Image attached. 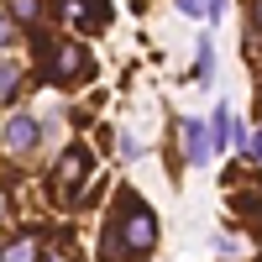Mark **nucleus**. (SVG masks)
<instances>
[{
    "mask_svg": "<svg viewBox=\"0 0 262 262\" xmlns=\"http://www.w3.org/2000/svg\"><path fill=\"white\" fill-rule=\"evenodd\" d=\"M152 242H158V221H152V210L137 200V194H126V200L116 205V231H111V257L131 252V257H142L152 252Z\"/></svg>",
    "mask_w": 262,
    "mask_h": 262,
    "instance_id": "nucleus-1",
    "label": "nucleus"
},
{
    "mask_svg": "<svg viewBox=\"0 0 262 262\" xmlns=\"http://www.w3.org/2000/svg\"><path fill=\"white\" fill-rule=\"evenodd\" d=\"M79 69H84V48H74V42H63V48H53V79H58V84L79 79Z\"/></svg>",
    "mask_w": 262,
    "mask_h": 262,
    "instance_id": "nucleus-2",
    "label": "nucleus"
},
{
    "mask_svg": "<svg viewBox=\"0 0 262 262\" xmlns=\"http://www.w3.org/2000/svg\"><path fill=\"white\" fill-rule=\"evenodd\" d=\"M184 142H189V147H184L189 163H210L215 147H210V126H205V121H184Z\"/></svg>",
    "mask_w": 262,
    "mask_h": 262,
    "instance_id": "nucleus-3",
    "label": "nucleus"
},
{
    "mask_svg": "<svg viewBox=\"0 0 262 262\" xmlns=\"http://www.w3.org/2000/svg\"><path fill=\"white\" fill-rule=\"evenodd\" d=\"M32 142H37V121H32V116H11L6 147H11V152H32Z\"/></svg>",
    "mask_w": 262,
    "mask_h": 262,
    "instance_id": "nucleus-4",
    "label": "nucleus"
},
{
    "mask_svg": "<svg viewBox=\"0 0 262 262\" xmlns=\"http://www.w3.org/2000/svg\"><path fill=\"white\" fill-rule=\"evenodd\" d=\"M84 168H90V158H84V147H69V158L58 163V184H63V189H74V179H79Z\"/></svg>",
    "mask_w": 262,
    "mask_h": 262,
    "instance_id": "nucleus-5",
    "label": "nucleus"
},
{
    "mask_svg": "<svg viewBox=\"0 0 262 262\" xmlns=\"http://www.w3.org/2000/svg\"><path fill=\"white\" fill-rule=\"evenodd\" d=\"M0 262H37V236H16Z\"/></svg>",
    "mask_w": 262,
    "mask_h": 262,
    "instance_id": "nucleus-6",
    "label": "nucleus"
},
{
    "mask_svg": "<svg viewBox=\"0 0 262 262\" xmlns=\"http://www.w3.org/2000/svg\"><path fill=\"white\" fill-rule=\"evenodd\" d=\"M236 137V131H231V116L226 111H215V121H210V147H226Z\"/></svg>",
    "mask_w": 262,
    "mask_h": 262,
    "instance_id": "nucleus-7",
    "label": "nucleus"
},
{
    "mask_svg": "<svg viewBox=\"0 0 262 262\" xmlns=\"http://www.w3.org/2000/svg\"><path fill=\"white\" fill-rule=\"evenodd\" d=\"M6 11H11L16 21H37V16H42V0H6Z\"/></svg>",
    "mask_w": 262,
    "mask_h": 262,
    "instance_id": "nucleus-8",
    "label": "nucleus"
},
{
    "mask_svg": "<svg viewBox=\"0 0 262 262\" xmlns=\"http://www.w3.org/2000/svg\"><path fill=\"white\" fill-rule=\"evenodd\" d=\"M215 74V48H210V37H200V63H194V79H210Z\"/></svg>",
    "mask_w": 262,
    "mask_h": 262,
    "instance_id": "nucleus-9",
    "label": "nucleus"
},
{
    "mask_svg": "<svg viewBox=\"0 0 262 262\" xmlns=\"http://www.w3.org/2000/svg\"><path fill=\"white\" fill-rule=\"evenodd\" d=\"M16 84H21V74L11 69V63H0V100H11V95H16Z\"/></svg>",
    "mask_w": 262,
    "mask_h": 262,
    "instance_id": "nucleus-10",
    "label": "nucleus"
},
{
    "mask_svg": "<svg viewBox=\"0 0 262 262\" xmlns=\"http://www.w3.org/2000/svg\"><path fill=\"white\" fill-rule=\"evenodd\" d=\"M179 11H184V16H194V21H200V16H210V0H179Z\"/></svg>",
    "mask_w": 262,
    "mask_h": 262,
    "instance_id": "nucleus-11",
    "label": "nucleus"
},
{
    "mask_svg": "<svg viewBox=\"0 0 262 262\" xmlns=\"http://www.w3.org/2000/svg\"><path fill=\"white\" fill-rule=\"evenodd\" d=\"M242 152H247V158H257V163H262V126H257V131H252V137L242 142Z\"/></svg>",
    "mask_w": 262,
    "mask_h": 262,
    "instance_id": "nucleus-12",
    "label": "nucleus"
},
{
    "mask_svg": "<svg viewBox=\"0 0 262 262\" xmlns=\"http://www.w3.org/2000/svg\"><path fill=\"white\" fill-rule=\"evenodd\" d=\"M6 42H11V21L0 16V48H6Z\"/></svg>",
    "mask_w": 262,
    "mask_h": 262,
    "instance_id": "nucleus-13",
    "label": "nucleus"
},
{
    "mask_svg": "<svg viewBox=\"0 0 262 262\" xmlns=\"http://www.w3.org/2000/svg\"><path fill=\"white\" fill-rule=\"evenodd\" d=\"M221 11H226V0H210V21H215V16H221Z\"/></svg>",
    "mask_w": 262,
    "mask_h": 262,
    "instance_id": "nucleus-14",
    "label": "nucleus"
},
{
    "mask_svg": "<svg viewBox=\"0 0 262 262\" xmlns=\"http://www.w3.org/2000/svg\"><path fill=\"white\" fill-rule=\"evenodd\" d=\"M257 32H262V0H257Z\"/></svg>",
    "mask_w": 262,
    "mask_h": 262,
    "instance_id": "nucleus-15",
    "label": "nucleus"
},
{
    "mask_svg": "<svg viewBox=\"0 0 262 262\" xmlns=\"http://www.w3.org/2000/svg\"><path fill=\"white\" fill-rule=\"evenodd\" d=\"M0 210H6V194H0Z\"/></svg>",
    "mask_w": 262,
    "mask_h": 262,
    "instance_id": "nucleus-16",
    "label": "nucleus"
},
{
    "mask_svg": "<svg viewBox=\"0 0 262 262\" xmlns=\"http://www.w3.org/2000/svg\"><path fill=\"white\" fill-rule=\"evenodd\" d=\"M42 262H58V257H42Z\"/></svg>",
    "mask_w": 262,
    "mask_h": 262,
    "instance_id": "nucleus-17",
    "label": "nucleus"
}]
</instances>
